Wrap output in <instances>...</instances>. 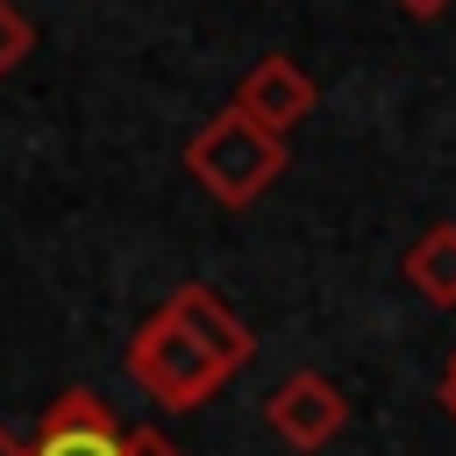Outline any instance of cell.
<instances>
[{
    "label": "cell",
    "mask_w": 456,
    "mask_h": 456,
    "mask_svg": "<svg viewBox=\"0 0 456 456\" xmlns=\"http://www.w3.org/2000/svg\"><path fill=\"white\" fill-rule=\"evenodd\" d=\"M185 171L200 178L207 200H221V207H249V200L285 171V142L264 135L256 121H242L235 107H221V114L185 142Z\"/></svg>",
    "instance_id": "obj_1"
},
{
    "label": "cell",
    "mask_w": 456,
    "mask_h": 456,
    "mask_svg": "<svg viewBox=\"0 0 456 456\" xmlns=\"http://www.w3.org/2000/svg\"><path fill=\"white\" fill-rule=\"evenodd\" d=\"M128 378L150 392V399H164V406H207L221 385H228V370L200 349V335L171 314V306H157L135 335H128Z\"/></svg>",
    "instance_id": "obj_2"
},
{
    "label": "cell",
    "mask_w": 456,
    "mask_h": 456,
    "mask_svg": "<svg viewBox=\"0 0 456 456\" xmlns=\"http://www.w3.org/2000/svg\"><path fill=\"white\" fill-rule=\"evenodd\" d=\"M264 420H271V435H278L285 449H328V442L342 435V420H349V399H342V385H328L321 370H292V378L264 399Z\"/></svg>",
    "instance_id": "obj_3"
},
{
    "label": "cell",
    "mask_w": 456,
    "mask_h": 456,
    "mask_svg": "<svg viewBox=\"0 0 456 456\" xmlns=\"http://www.w3.org/2000/svg\"><path fill=\"white\" fill-rule=\"evenodd\" d=\"M235 114L242 121H256L264 135H292L306 114H314V78L285 57V50H264L249 71H242V86H235Z\"/></svg>",
    "instance_id": "obj_4"
},
{
    "label": "cell",
    "mask_w": 456,
    "mask_h": 456,
    "mask_svg": "<svg viewBox=\"0 0 456 456\" xmlns=\"http://www.w3.org/2000/svg\"><path fill=\"white\" fill-rule=\"evenodd\" d=\"M28 456H121V428L86 385H71L43 406V428H36Z\"/></svg>",
    "instance_id": "obj_5"
},
{
    "label": "cell",
    "mask_w": 456,
    "mask_h": 456,
    "mask_svg": "<svg viewBox=\"0 0 456 456\" xmlns=\"http://www.w3.org/2000/svg\"><path fill=\"white\" fill-rule=\"evenodd\" d=\"M164 306H171V314H178V321H185V328L200 335V349H207V356H214L221 370H242V363L256 356L249 328H242V321H235V314H228V306H221V299L207 292V285H178V292H171Z\"/></svg>",
    "instance_id": "obj_6"
},
{
    "label": "cell",
    "mask_w": 456,
    "mask_h": 456,
    "mask_svg": "<svg viewBox=\"0 0 456 456\" xmlns=\"http://www.w3.org/2000/svg\"><path fill=\"white\" fill-rule=\"evenodd\" d=\"M406 285L428 306H456V221H435L413 249H406Z\"/></svg>",
    "instance_id": "obj_7"
},
{
    "label": "cell",
    "mask_w": 456,
    "mask_h": 456,
    "mask_svg": "<svg viewBox=\"0 0 456 456\" xmlns=\"http://www.w3.org/2000/svg\"><path fill=\"white\" fill-rule=\"evenodd\" d=\"M28 43H36V28H28V14L14 7V0H0V78L28 57Z\"/></svg>",
    "instance_id": "obj_8"
},
{
    "label": "cell",
    "mask_w": 456,
    "mask_h": 456,
    "mask_svg": "<svg viewBox=\"0 0 456 456\" xmlns=\"http://www.w3.org/2000/svg\"><path fill=\"white\" fill-rule=\"evenodd\" d=\"M121 456H185L171 435H157V428H128L121 435Z\"/></svg>",
    "instance_id": "obj_9"
},
{
    "label": "cell",
    "mask_w": 456,
    "mask_h": 456,
    "mask_svg": "<svg viewBox=\"0 0 456 456\" xmlns=\"http://www.w3.org/2000/svg\"><path fill=\"white\" fill-rule=\"evenodd\" d=\"M392 7H399V14H413V21H428V14H442L449 0H392Z\"/></svg>",
    "instance_id": "obj_10"
},
{
    "label": "cell",
    "mask_w": 456,
    "mask_h": 456,
    "mask_svg": "<svg viewBox=\"0 0 456 456\" xmlns=\"http://www.w3.org/2000/svg\"><path fill=\"white\" fill-rule=\"evenodd\" d=\"M442 406L456 413V349H449V363H442Z\"/></svg>",
    "instance_id": "obj_11"
},
{
    "label": "cell",
    "mask_w": 456,
    "mask_h": 456,
    "mask_svg": "<svg viewBox=\"0 0 456 456\" xmlns=\"http://www.w3.org/2000/svg\"><path fill=\"white\" fill-rule=\"evenodd\" d=\"M0 456H28V449H21V442H14L7 428H0Z\"/></svg>",
    "instance_id": "obj_12"
}]
</instances>
